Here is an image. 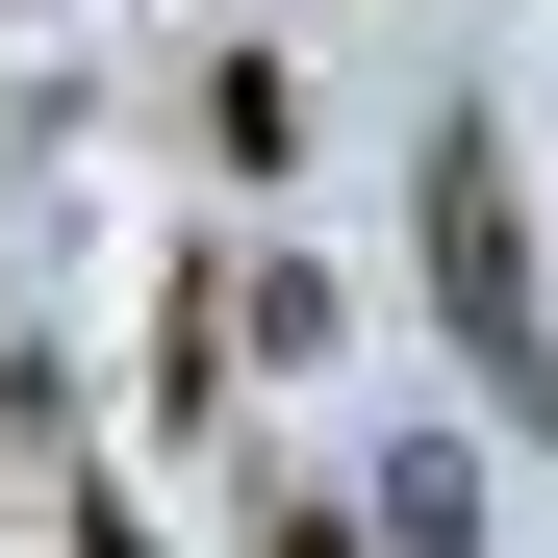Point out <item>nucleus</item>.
Wrapping results in <instances>:
<instances>
[{
	"mask_svg": "<svg viewBox=\"0 0 558 558\" xmlns=\"http://www.w3.org/2000/svg\"><path fill=\"white\" fill-rule=\"evenodd\" d=\"M407 254H432V330L483 355V407H508V432H558V305H533V204H508V128H483V102H432Z\"/></svg>",
	"mask_w": 558,
	"mask_h": 558,
	"instance_id": "obj_1",
	"label": "nucleus"
},
{
	"mask_svg": "<svg viewBox=\"0 0 558 558\" xmlns=\"http://www.w3.org/2000/svg\"><path fill=\"white\" fill-rule=\"evenodd\" d=\"M204 153L279 178V153H305V76H279V51H204Z\"/></svg>",
	"mask_w": 558,
	"mask_h": 558,
	"instance_id": "obj_2",
	"label": "nucleus"
},
{
	"mask_svg": "<svg viewBox=\"0 0 558 558\" xmlns=\"http://www.w3.org/2000/svg\"><path fill=\"white\" fill-rule=\"evenodd\" d=\"M76 558H178V533H153V508H128V483H102V508H76Z\"/></svg>",
	"mask_w": 558,
	"mask_h": 558,
	"instance_id": "obj_3",
	"label": "nucleus"
},
{
	"mask_svg": "<svg viewBox=\"0 0 558 558\" xmlns=\"http://www.w3.org/2000/svg\"><path fill=\"white\" fill-rule=\"evenodd\" d=\"M279 558H355V533H330V508H279Z\"/></svg>",
	"mask_w": 558,
	"mask_h": 558,
	"instance_id": "obj_4",
	"label": "nucleus"
}]
</instances>
